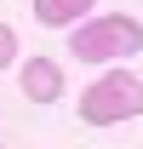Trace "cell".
I'll return each instance as SVG.
<instances>
[{"mask_svg":"<svg viewBox=\"0 0 143 149\" xmlns=\"http://www.w3.org/2000/svg\"><path fill=\"white\" fill-rule=\"evenodd\" d=\"M137 46H143L137 17H92L69 29V57L80 63H120V57H137Z\"/></svg>","mask_w":143,"mask_h":149,"instance_id":"obj_1","label":"cell"},{"mask_svg":"<svg viewBox=\"0 0 143 149\" xmlns=\"http://www.w3.org/2000/svg\"><path fill=\"white\" fill-rule=\"evenodd\" d=\"M132 115H143V80L126 74V69L92 80L86 97H80V120L86 126H115V120H132Z\"/></svg>","mask_w":143,"mask_h":149,"instance_id":"obj_2","label":"cell"},{"mask_svg":"<svg viewBox=\"0 0 143 149\" xmlns=\"http://www.w3.org/2000/svg\"><path fill=\"white\" fill-rule=\"evenodd\" d=\"M23 97L29 103H57L63 97V69L52 57H29L23 63Z\"/></svg>","mask_w":143,"mask_h":149,"instance_id":"obj_3","label":"cell"},{"mask_svg":"<svg viewBox=\"0 0 143 149\" xmlns=\"http://www.w3.org/2000/svg\"><path fill=\"white\" fill-rule=\"evenodd\" d=\"M97 0H35V17L46 23V29H69L74 17H86Z\"/></svg>","mask_w":143,"mask_h":149,"instance_id":"obj_4","label":"cell"},{"mask_svg":"<svg viewBox=\"0 0 143 149\" xmlns=\"http://www.w3.org/2000/svg\"><path fill=\"white\" fill-rule=\"evenodd\" d=\"M12 57H17V29L0 23V69H12Z\"/></svg>","mask_w":143,"mask_h":149,"instance_id":"obj_5","label":"cell"}]
</instances>
